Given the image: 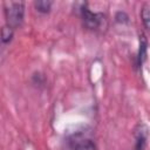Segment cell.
<instances>
[{
    "label": "cell",
    "instance_id": "obj_1",
    "mask_svg": "<svg viewBox=\"0 0 150 150\" xmlns=\"http://www.w3.org/2000/svg\"><path fill=\"white\" fill-rule=\"evenodd\" d=\"M4 13L6 25L14 30L20 28L25 20V2L22 1H6L4 2Z\"/></svg>",
    "mask_w": 150,
    "mask_h": 150
},
{
    "label": "cell",
    "instance_id": "obj_8",
    "mask_svg": "<svg viewBox=\"0 0 150 150\" xmlns=\"http://www.w3.org/2000/svg\"><path fill=\"white\" fill-rule=\"evenodd\" d=\"M141 19L145 29L150 30V4H144L141 8Z\"/></svg>",
    "mask_w": 150,
    "mask_h": 150
},
{
    "label": "cell",
    "instance_id": "obj_10",
    "mask_svg": "<svg viewBox=\"0 0 150 150\" xmlns=\"http://www.w3.org/2000/svg\"><path fill=\"white\" fill-rule=\"evenodd\" d=\"M115 21L117 23H122V25L128 23L129 22V15L124 11H118L115 13Z\"/></svg>",
    "mask_w": 150,
    "mask_h": 150
},
{
    "label": "cell",
    "instance_id": "obj_4",
    "mask_svg": "<svg viewBox=\"0 0 150 150\" xmlns=\"http://www.w3.org/2000/svg\"><path fill=\"white\" fill-rule=\"evenodd\" d=\"M148 127L144 123H138L134 129L135 150H144L148 141Z\"/></svg>",
    "mask_w": 150,
    "mask_h": 150
},
{
    "label": "cell",
    "instance_id": "obj_3",
    "mask_svg": "<svg viewBox=\"0 0 150 150\" xmlns=\"http://www.w3.org/2000/svg\"><path fill=\"white\" fill-rule=\"evenodd\" d=\"M68 145L71 150H98L95 141L84 131H77L68 137Z\"/></svg>",
    "mask_w": 150,
    "mask_h": 150
},
{
    "label": "cell",
    "instance_id": "obj_5",
    "mask_svg": "<svg viewBox=\"0 0 150 150\" xmlns=\"http://www.w3.org/2000/svg\"><path fill=\"white\" fill-rule=\"evenodd\" d=\"M138 50L136 54V59H135V67L141 69L143 63L146 61V56H148V39L145 36V34L141 33L138 36Z\"/></svg>",
    "mask_w": 150,
    "mask_h": 150
},
{
    "label": "cell",
    "instance_id": "obj_6",
    "mask_svg": "<svg viewBox=\"0 0 150 150\" xmlns=\"http://www.w3.org/2000/svg\"><path fill=\"white\" fill-rule=\"evenodd\" d=\"M14 36V29L8 25H4L1 27V42L2 45H8L12 42Z\"/></svg>",
    "mask_w": 150,
    "mask_h": 150
},
{
    "label": "cell",
    "instance_id": "obj_9",
    "mask_svg": "<svg viewBox=\"0 0 150 150\" xmlns=\"http://www.w3.org/2000/svg\"><path fill=\"white\" fill-rule=\"evenodd\" d=\"M32 83L38 88H43L46 86V76L42 73L36 71L32 75Z\"/></svg>",
    "mask_w": 150,
    "mask_h": 150
},
{
    "label": "cell",
    "instance_id": "obj_7",
    "mask_svg": "<svg viewBox=\"0 0 150 150\" xmlns=\"http://www.w3.org/2000/svg\"><path fill=\"white\" fill-rule=\"evenodd\" d=\"M53 6V1L49 0H38L34 2V7L36 9V12L41 13V14H47L50 12Z\"/></svg>",
    "mask_w": 150,
    "mask_h": 150
},
{
    "label": "cell",
    "instance_id": "obj_2",
    "mask_svg": "<svg viewBox=\"0 0 150 150\" xmlns=\"http://www.w3.org/2000/svg\"><path fill=\"white\" fill-rule=\"evenodd\" d=\"M79 14L83 26L89 30H100L107 27V16L103 13L90 11L86 2L79 7Z\"/></svg>",
    "mask_w": 150,
    "mask_h": 150
}]
</instances>
